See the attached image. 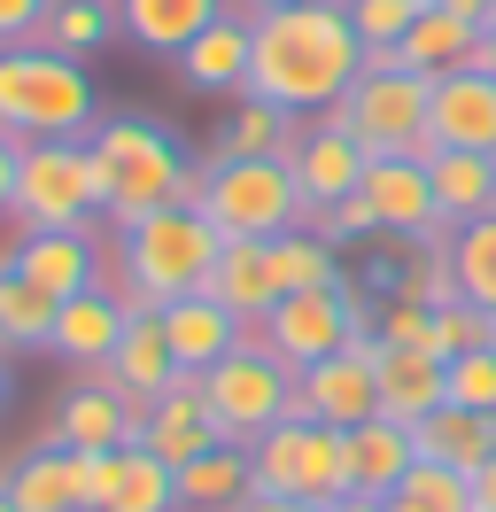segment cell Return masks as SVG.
<instances>
[{"instance_id":"cell-1","label":"cell","mask_w":496,"mask_h":512,"mask_svg":"<svg viewBox=\"0 0 496 512\" xmlns=\"http://www.w3.org/2000/svg\"><path fill=\"white\" fill-rule=\"evenodd\" d=\"M248 94L256 101H279L295 117H326L349 78L365 70V39L349 24L341 0H295V8H264L248 16Z\"/></svg>"},{"instance_id":"cell-2","label":"cell","mask_w":496,"mask_h":512,"mask_svg":"<svg viewBox=\"0 0 496 512\" xmlns=\"http://www.w3.org/2000/svg\"><path fill=\"white\" fill-rule=\"evenodd\" d=\"M101 249H109V288L132 311H171L179 295L210 288V264L225 249V233L194 202H163V210H148L132 225H109Z\"/></svg>"},{"instance_id":"cell-3","label":"cell","mask_w":496,"mask_h":512,"mask_svg":"<svg viewBox=\"0 0 496 512\" xmlns=\"http://www.w3.org/2000/svg\"><path fill=\"white\" fill-rule=\"evenodd\" d=\"M93 117V70L55 47H0V132L8 140H86Z\"/></svg>"},{"instance_id":"cell-4","label":"cell","mask_w":496,"mask_h":512,"mask_svg":"<svg viewBox=\"0 0 496 512\" xmlns=\"http://www.w3.org/2000/svg\"><path fill=\"white\" fill-rule=\"evenodd\" d=\"M86 148H93V171H101V218L109 225H132L148 210H163V202H186L194 156L163 125H148V117H101L86 132Z\"/></svg>"},{"instance_id":"cell-5","label":"cell","mask_w":496,"mask_h":512,"mask_svg":"<svg viewBox=\"0 0 496 512\" xmlns=\"http://www.w3.org/2000/svg\"><path fill=\"white\" fill-rule=\"evenodd\" d=\"M194 210H202L225 241H279V233H295V225L318 218L310 194L295 187L287 156H210V187H202Z\"/></svg>"},{"instance_id":"cell-6","label":"cell","mask_w":496,"mask_h":512,"mask_svg":"<svg viewBox=\"0 0 496 512\" xmlns=\"http://www.w3.org/2000/svg\"><path fill=\"white\" fill-rule=\"evenodd\" d=\"M365 326H372V303H365V288L341 272V280H326V288L279 295V311L248 326V342H256V350H272L287 373H310V365L341 357Z\"/></svg>"},{"instance_id":"cell-7","label":"cell","mask_w":496,"mask_h":512,"mask_svg":"<svg viewBox=\"0 0 496 512\" xmlns=\"http://www.w3.org/2000/svg\"><path fill=\"white\" fill-rule=\"evenodd\" d=\"M16 233H78L101 218V171L86 140H24L16 163Z\"/></svg>"},{"instance_id":"cell-8","label":"cell","mask_w":496,"mask_h":512,"mask_svg":"<svg viewBox=\"0 0 496 512\" xmlns=\"http://www.w3.org/2000/svg\"><path fill=\"white\" fill-rule=\"evenodd\" d=\"M427 101H434V78L419 70H357L349 94L326 109L349 140H365V156H427Z\"/></svg>"},{"instance_id":"cell-9","label":"cell","mask_w":496,"mask_h":512,"mask_svg":"<svg viewBox=\"0 0 496 512\" xmlns=\"http://www.w3.org/2000/svg\"><path fill=\"white\" fill-rule=\"evenodd\" d=\"M256 489L264 497H310V505H341L349 497V427H318V419H279L272 435L248 443Z\"/></svg>"},{"instance_id":"cell-10","label":"cell","mask_w":496,"mask_h":512,"mask_svg":"<svg viewBox=\"0 0 496 512\" xmlns=\"http://www.w3.org/2000/svg\"><path fill=\"white\" fill-rule=\"evenodd\" d=\"M202 404L217 419V443H256V435H272L279 419H295V373L272 350L241 342L233 357H217L202 373Z\"/></svg>"},{"instance_id":"cell-11","label":"cell","mask_w":496,"mask_h":512,"mask_svg":"<svg viewBox=\"0 0 496 512\" xmlns=\"http://www.w3.org/2000/svg\"><path fill=\"white\" fill-rule=\"evenodd\" d=\"M372 357H380V342H372V326H365V334H357L341 357H326V365L295 373V419H318V427H365V419L380 412Z\"/></svg>"},{"instance_id":"cell-12","label":"cell","mask_w":496,"mask_h":512,"mask_svg":"<svg viewBox=\"0 0 496 512\" xmlns=\"http://www.w3.org/2000/svg\"><path fill=\"white\" fill-rule=\"evenodd\" d=\"M357 194H365L372 225H380L388 241H434V233H450V225H442V202H434L427 156H372Z\"/></svg>"},{"instance_id":"cell-13","label":"cell","mask_w":496,"mask_h":512,"mask_svg":"<svg viewBox=\"0 0 496 512\" xmlns=\"http://www.w3.org/2000/svg\"><path fill=\"white\" fill-rule=\"evenodd\" d=\"M140 396H124L117 381H109V365L101 373H78V381L62 388V404H55V443L70 450H124V443H140Z\"/></svg>"},{"instance_id":"cell-14","label":"cell","mask_w":496,"mask_h":512,"mask_svg":"<svg viewBox=\"0 0 496 512\" xmlns=\"http://www.w3.org/2000/svg\"><path fill=\"white\" fill-rule=\"evenodd\" d=\"M93 474H101V458L93 450H70V443H47L24 450L16 466H8V505L16 512H93Z\"/></svg>"},{"instance_id":"cell-15","label":"cell","mask_w":496,"mask_h":512,"mask_svg":"<svg viewBox=\"0 0 496 512\" xmlns=\"http://www.w3.org/2000/svg\"><path fill=\"white\" fill-rule=\"evenodd\" d=\"M365 140H349L334 117H303L295 132V148H287V171H295V187L310 194V210H334L349 194L365 187Z\"/></svg>"},{"instance_id":"cell-16","label":"cell","mask_w":496,"mask_h":512,"mask_svg":"<svg viewBox=\"0 0 496 512\" xmlns=\"http://www.w3.org/2000/svg\"><path fill=\"white\" fill-rule=\"evenodd\" d=\"M16 272H24L39 295L70 303V295H86V288L109 280V249L93 241V225H78V233H16Z\"/></svg>"},{"instance_id":"cell-17","label":"cell","mask_w":496,"mask_h":512,"mask_svg":"<svg viewBox=\"0 0 496 512\" xmlns=\"http://www.w3.org/2000/svg\"><path fill=\"white\" fill-rule=\"evenodd\" d=\"M124 326H132V303H124V295L101 280V288L70 295V303L55 311V334H47V350H55L70 373H101V365L117 357Z\"/></svg>"},{"instance_id":"cell-18","label":"cell","mask_w":496,"mask_h":512,"mask_svg":"<svg viewBox=\"0 0 496 512\" xmlns=\"http://www.w3.org/2000/svg\"><path fill=\"white\" fill-rule=\"evenodd\" d=\"M434 148H481V156H496V78H489L481 63L434 78V101H427V156H434Z\"/></svg>"},{"instance_id":"cell-19","label":"cell","mask_w":496,"mask_h":512,"mask_svg":"<svg viewBox=\"0 0 496 512\" xmlns=\"http://www.w3.org/2000/svg\"><path fill=\"white\" fill-rule=\"evenodd\" d=\"M248 47H256V32H248V8H225L217 24H202V32L186 39L171 63H179L186 94L241 101V94H248Z\"/></svg>"},{"instance_id":"cell-20","label":"cell","mask_w":496,"mask_h":512,"mask_svg":"<svg viewBox=\"0 0 496 512\" xmlns=\"http://www.w3.org/2000/svg\"><path fill=\"white\" fill-rule=\"evenodd\" d=\"M93 512H186V505H179V466H163V458H155V450H140V443L101 450Z\"/></svg>"},{"instance_id":"cell-21","label":"cell","mask_w":496,"mask_h":512,"mask_svg":"<svg viewBox=\"0 0 496 512\" xmlns=\"http://www.w3.org/2000/svg\"><path fill=\"white\" fill-rule=\"evenodd\" d=\"M210 443H217V419L202 404V381H171L140 412V450H155L163 466H186V458H202Z\"/></svg>"},{"instance_id":"cell-22","label":"cell","mask_w":496,"mask_h":512,"mask_svg":"<svg viewBox=\"0 0 496 512\" xmlns=\"http://www.w3.org/2000/svg\"><path fill=\"white\" fill-rule=\"evenodd\" d=\"M163 334H171V350H179V373H210L217 357H233L248 342V319H233L217 295H179L171 311H163Z\"/></svg>"},{"instance_id":"cell-23","label":"cell","mask_w":496,"mask_h":512,"mask_svg":"<svg viewBox=\"0 0 496 512\" xmlns=\"http://www.w3.org/2000/svg\"><path fill=\"white\" fill-rule=\"evenodd\" d=\"M372 381H380V412L403 419V427H419L434 404H450V365L434 350H388V342H380Z\"/></svg>"},{"instance_id":"cell-24","label":"cell","mask_w":496,"mask_h":512,"mask_svg":"<svg viewBox=\"0 0 496 512\" xmlns=\"http://www.w3.org/2000/svg\"><path fill=\"white\" fill-rule=\"evenodd\" d=\"M411 458H419L411 427L388 419V412H372L365 427H349V497H396L403 474H411Z\"/></svg>"},{"instance_id":"cell-25","label":"cell","mask_w":496,"mask_h":512,"mask_svg":"<svg viewBox=\"0 0 496 512\" xmlns=\"http://www.w3.org/2000/svg\"><path fill=\"white\" fill-rule=\"evenodd\" d=\"M109 381H117L124 396H140V404H155L171 381H194V373H179V350H171V334H163V311H132L117 357H109Z\"/></svg>"},{"instance_id":"cell-26","label":"cell","mask_w":496,"mask_h":512,"mask_svg":"<svg viewBox=\"0 0 496 512\" xmlns=\"http://www.w3.org/2000/svg\"><path fill=\"white\" fill-rule=\"evenodd\" d=\"M202 295H217L233 319H272L279 311V280H272V241H225L217 249V264H210V288Z\"/></svg>"},{"instance_id":"cell-27","label":"cell","mask_w":496,"mask_h":512,"mask_svg":"<svg viewBox=\"0 0 496 512\" xmlns=\"http://www.w3.org/2000/svg\"><path fill=\"white\" fill-rule=\"evenodd\" d=\"M225 16V0H117V32L140 47V55H179L186 39L202 32V24H217Z\"/></svg>"},{"instance_id":"cell-28","label":"cell","mask_w":496,"mask_h":512,"mask_svg":"<svg viewBox=\"0 0 496 512\" xmlns=\"http://www.w3.org/2000/svg\"><path fill=\"white\" fill-rule=\"evenodd\" d=\"M419 458L434 466H458V474H481L496 458V412H465V404H434L419 427H411Z\"/></svg>"},{"instance_id":"cell-29","label":"cell","mask_w":496,"mask_h":512,"mask_svg":"<svg viewBox=\"0 0 496 512\" xmlns=\"http://www.w3.org/2000/svg\"><path fill=\"white\" fill-rule=\"evenodd\" d=\"M427 171H434V202H442L450 233L473 218H496V156H481V148H434Z\"/></svg>"},{"instance_id":"cell-30","label":"cell","mask_w":496,"mask_h":512,"mask_svg":"<svg viewBox=\"0 0 496 512\" xmlns=\"http://www.w3.org/2000/svg\"><path fill=\"white\" fill-rule=\"evenodd\" d=\"M256 497V466H248V443H210L202 458L179 466V505L186 512H241Z\"/></svg>"},{"instance_id":"cell-31","label":"cell","mask_w":496,"mask_h":512,"mask_svg":"<svg viewBox=\"0 0 496 512\" xmlns=\"http://www.w3.org/2000/svg\"><path fill=\"white\" fill-rule=\"evenodd\" d=\"M396 63H403V70H419V78H450V70H473V63H481V32H465L450 8H434V0H427V16L403 32Z\"/></svg>"},{"instance_id":"cell-32","label":"cell","mask_w":496,"mask_h":512,"mask_svg":"<svg viewBox=\"0 0 496 512\" xmlns=\"http://www.w3.org/2000/svg\"><path fill=\"white\" fill-rule=\"evenodd\" d=\"M295 132H303V117H295V109L241 94V101H233V117L217 125L210 156H287V148H295Z\"/></svg>"},{"instance_id":"cell-33","label":"cell","mask_w":496,"mask_h":512,"mask_svg":"<svg viewBox=\"0 0 496 512\" xmlns=\"http://www.w3.org/2000/svg\"><path fill=\"white\" fill-rule=\"evenodd\" d=\"M55 295H39L16 272V264H0V350L24 357V350H47V334H55Z\"/></svg>"},{"instance_id":"cell-34","label":"cell","mask_w":496,"mask_h":512,"mask_svg":"<svg viewBox=\"0 0 496 512\" xmlns=\"http://www.w3.org/2000/svg\"><path fill=\"white\" fill-rule=\"evenodd\" d=\"M117 32V0H55L47 8V24H39V47H55V55H78V63H93Z\"/></svg>"},{"instance_id":"cell-35","label":"cell","mask_w":496,"mask_h":512,"mask_svg":"<svg viewBox=\"0 0 496 512\" xmlns=\"http://www.w3.org/2000/svg\"><path fill=\"white\" fill-rule=\"evenodd\" d=\"M450 288L496 319V218H473L450 233Z\"/></svg>"},{"instance_id":"cell-36","label":"cell","mask_w":496,"mask_h":512,"mask_svg":"<svg viewBox=\"0 0 496 512\" xmlns=\"http://www.w3.org/2000/svg\"><path fill=\"white\" fill-rule=\"evenodd\" d=\"M272 280H279V295L326 288V280H341V249L318 233V225H295V233L272 241Z\"/></svg>"},{"instance_id":"cell-37","label":"cell","mask_w":496,"mask_h":512,"mask_svg":"<svg viewBox=\"0 0 496 512\" xmlns=\"http://www.w3.org/2000/svg\"><path fill=\"white\" fill-rule=\"evenodd\" d=\"M396 497H411L419 512H473V474L434 466V458H411V474H403Z\"/></svg>"},{"instance_id":"cell-38","label":"cell","mask_w":496,"mask_h":512,"mask_svg":"<svg viewBox=\"0 0 496 512\" xmlns=\"http://www.w3.org/2000/svg\"><path fill=\"white\" fill-rule=\"evenodd\" d=\"M372 342H388V350H434V303L380 295L372 303Z\"/></svg>"},{"instance_id":"cell-39","label":"cell","mask_w":496,"mask_h":512,"mask_svg":"<svg viewBox=\"0 0 496 512\" xmlns=\"http://www.w3.org/2000/svg\"><path fill=\"white\" fill-rule=\"evenodd\" d=\"M489 334H496V319L473 311L465 295H442V303H434V357H442V365L465 357V350H489Z\"/></svg>"},{"instance_id":"cell-40","label":"cell","mask_w":496,"mask_h":512,"mask_svg":"<svg viewBox=\"0 0 496 512\" xmlns=\"http://www.w3.org/2000/svg\"><path fill=\"white\" fill-rule=\"evenodd\" d=\"M365 47H403V32L427 16V0H341Z\"/></svg>"},{"instance_id":"cell-41","label":"cell","mask_w":496,"mask_h":512,"mask_svg":"<svg viewBox=\"0 0 496 512\" xmlns=\"http://www.w3.org/2000/svg\"><path fill=\"white\" fill-rule=\"evenodd\" d=\"M450 404H465V412H496V350L450 357Z\"/></svg>"},{"instance_id":"cell-42","label":"cell","mask_w":496,"mask_h":512,"mask_svg":"<svg viewBox=\"0 0 496 512\" xmlns=\"http://www.w3.org/2000/svg\"><path fill=\"white\" fill-rule=\"evenodd\" d=\"M310 225H318L334 249H341V241H365V233H380V225H372V210H365V194H349V202H334V210H318Z\"/></svg>"},{"instance_id":"cell-43","label":"cell","mask_w":496,"mask_h":512,"mask_svg":"<svg viewBox=\"0 0 496 512\" xmlns=\"http://www.w3.org/2000/svg\"><path fill=\"white\" fill-rule=\"evenodd\" d=\"M47 8H55V0H0V47H24V39H39Z\"/></svg>"},{"instance_id":"cell-44","label":"cell","mask_w":496,"mask_h":512,"mask_svg":"<svg viewBox=\"0 0 496 512\" xmlns=\"http://www.w3.org/2000/svg\"><path fill=\"white\" fill-rule=\"evenodd\" d=\"M16 163H24V140H8V132H0V218L16 210Z\"/></svg>"},{"instance_id":"cell-45","label":"cell","mask_w":496,"mask_h":512,"mask_svg":"<svg viewBox=\"0 0 496 512\" xmlns=\"http://www.w3.org/2000/svg\"><path fill=\"white\" fill-rule=\"evenodd\" d=\"M434 8H450L465 32H489V24H496V0H434Z\"/></svg>"},{"instance_id":"cell-46","label":"cell","mask_w":496,"mask_h":512,"mask_svg":"<svg viewBox=\"0 0 496 512\" xmlns=\"http://www.w3.org/2000/svg\"><path fill=\"white\" fill-rule=\"evenodd\" d=\"M241 512H326V505H310V497H264V489H256Z\"/></svg>"},{"instance_id":"cell-47","label":"cell","mask_w":496,"mask_h":512,"mask_svg":"<svg viewBox=\"0 0 496 512\" xmlns=\"http://www.w3.org/2000/svg\"><path fill=\"white\" fill-rule=\"evenodd\" d=\"M473 512H496V458L473 474Z\"/></svg>"},{"instance_id":"cell-48","label":"cell","mask_w":496,"mask_h":512,"mask_svg":"<svg viewBox=\"0 0 496 512\" xmlns=\"http://www.w3.org/2000/svg\"><path fill=\"white\" fill-rule=\"evenodd\" d=\"M326 512H388V497H341V505H326Z\"/></svg>"},{"instance_id":"cell-49","label":"cell","mask_w":496,"mask_h":512,"mask_svg":"<svg viewBox=\"0 0 496 512\" xmlns=\"http://www.w3.org/2000/svg\"><path fill=\"white\" fill-rule=\"evenodd\" d=\"M481 70H489V78H496V24H489V32H481Z\"/></svg>"},{"instance_id":"cell-50","label":"cell","mask_w":496,"mask_h":512,"mask_svg":"<svg viewBox=\"0 0 496 512\" xmlns=\"http://www.w3.org/2000/svg\"><path fill=\"white\" fill-rule=\"evenodd\" d=\"M8 388H16V373H8V350H0V412H8Z\"/></svg>"},{"instance_id":"cell-51","label":"cell","mask_w":496,"mask_h":512,"mask_svg":"<svg viewBox=\"0 0 496 512\" xmlns=\"http://www.w3.org/2000/svg\"><path fill=\"white\" fill-rule=\"evenodd\" d=\"M248 16H264V8H295V0H241Z\"/></svg>"},{"instance_id":"cell-52","label":"cell","mask_w":496,"mask_h":512,"mask_svg":"<svg viewBox=\"0 0 496 512\" xmlns=\"http://www.w3.org/2000/svg\"><path fill=\"white\" fill-rule=\"evenodd\" d=\"M388 512H419V505H411V497H388Z\"/></svg>"},{"instance_id":"cell-53","label":"cell","mask_w":496,"mask_h":512,"mask_svg":"<svg viewBox=\"0 0 496 512\" xmlns=\"http://www.w3.org/2000/svg\"><path fill=\"white\" fill-rule=\"evenodd\" d=\"M0 512H16V505H8V481H0Z\"/></svg>"},{"instance_id":"cell-54","label":"cell","mask_w":496,"mask_h":512,"mask_svg":"<svg viewBox=\"0 0 496 512\" xmlns=\"http://www.w3.org/2000/svg\"><path fill=\"white\" fill-rule=\"evenodd\" d=\"M489 350H496V334H489Z\"/></svg>"}]
</instances>
